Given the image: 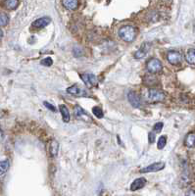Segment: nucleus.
Wrapping results in <instances>:
<instances>
[{"label":"nucleus","instance_id":"nucleus-1","mask_svg":"<svg viewBox=\"0 0 195 196\" xmlns=\"http://www.w3.org/2000/svg\"><path fill=\"white\" fill-rule=\"evenodd\" d=\"M137 35V30L133 26H124L119 30V36L126 42H133Z\"/></svg>","mask_w":195,"mask_h":196},{"label":"nucleus","instance_id":"nucleus-2","mask_svg":"<svg viewBox=\"0 0 195 196\" xmlns=\"http://www.w3.org/2000/svg\"><path fill=\"white\" fill-rule=\"evenodd\" d=\"M80 78H82L84 84L89 88L97 85V84H98V79L93 74H84V75H80Z\"/></svg>","mask_w":195,"mask_h":196},{"label":"nucleus","instance_id":"nucleus-3","mask_svg":"<svg viewBox=\"0 0 195 196\" xmlns=\"http://www.w3.org/2000/svg\"><path fill=\"white\" fill-rule=\"evenodd\" d=\"M146 67H147V70L148 72L152 73V74H156V73H159L162 71V63L158 60V59H151L148 61L147 65H146Z\"/></svg>","mask_w":195,"mask_h":196},{"label":"nucleus","instance_id":"nucleus-4","mask_svg":"<svg viewBox=\"0 0 195 196\" xmlns=\"http://www.w3.org/2000/svg\"><path fill=\"white\" fill-rule=\"evenodd\" d=\"M148 98L151 101L160 102L163 101L165 98V94L163 91L158 90V89H149L148 90Z\"/></svg>","mask_w":195,"mask_h":196},{"label":"nucleus","instance_id":"nucleus-5","mask_svg":"<svg viewBox=\"0 0 195 196\" xmlns=\"http://www.w3.org/2000/svg\"><path fill=\"white\" fill-rule=\"evenodd\" d=\"M165 168V163L163 162H157L153 163L150 166H147L140 170L141 173H154V172H159Z\"/></svg>","mask_w":195,"mask_h":196},{"label":"nucleus","instance_id":"nucleus-6","mask_svg":"<svg viewBox=\"0 0 195 196\" xmlns=\"http://www.w3.org/2000/svg\"><path fill=\"white\" fill-rule=\"evenodd\" d=\"M127 99H128L129 103H131V105L133 106V107H134V108H140L141 107V105H142L141 99L135 92H133V91L129 92L127 94Z\"/></svg>","mask_w":195,"mask_h":196},{"label":"nucleus","instance_id":"nucleus-7","mask_svg":"<svg viewBox=\"0 0 195 196\" xmlns=\"http://www.w3.org/2000/svg\"><path fill=\"white\" fill-rule=\"evenodd\" d=\"M67 92L72 94V95H75V96H78V97H82V96H86L87 93L85 90L79 86L78 84H75V85H72L70 87L67 88Z\"/></svg>","mask_w":195,"mask_h":196},{"label":"nucleus","instance_id":"nucleus-8","mask_svg":"<svg viewBox=\"0 0 195 196\" xmlns=\"http://www.w3.org/2000/svg\"><path fill=\"white\" fill-rule=\"evenodd\" d=\"M167 59L172 65H176V64L181 62L182 56L180 52H177V51H170L167 55Z\"/></svg>","mask_w":195,"mask_h":196},{"label":"nucleus","instance_id":"nucleus-9","mask_svg":"<svg viewBox=\"0 0 195 196\" xmlns=\"http://www.w3.org/2000/svg\"><path fill=\"white\" fill-rule=\"evenodd\" d=\"M74 113H75V116H76L77 119L84 121V122H91L89 116L83 110V108L79 107V106H76L75 109H74Z\"/></svg>","mask_w":195,"mask_h":196},{"label":"nucleus","instance_id":"nucleus-10","mask_svg":"<svg viewBox=\"0 0 195 196\" xmlns=\"http://www.w3.org/2000/svg\"><path fill=\"white\" fill-rule=\"evenodd\" d=\"M50 22H51L50 18L42 17V18H39V19L35 20L34 23H32V27H35L36 29H43L46 26H48V24H50Z\"/></svg>","mask_w":195,"mask_h":196},{"label":"nucleus","instance_id":"nucleus-11","mask_svg":"<svg viewBox=\"0 0 195 196\" xmlns=\"http://www.w3.org/2000/svg\"><path fill=\"white\" fill-rule=\"evenodd\" d=\"M146 184V179L144 177H139V178H136L133 182V183L131 184V190L132 191H136Z\"/></svg>","mask_w":195,"mask_h":196},{"label":"nucleus","instance_id":"nucleus-12","mask_svg":"<svg viewBox=\"0 0 195 196\" xmlns=\"http://www.w3.org/2000/svg\"><path fill=\"white\" fill-rule=\"evenodd\" d=\"M63 6L68 10H75L79 5L78 0H62Z\"/></svg>","mask_w":195,"mask_h":196},{"label":"nucleus","instance_id":"nucleus-13","mask_svg":"<svg viewBox=\"0 0 195 196\" xmlns=\"http://www.w3.org/2000/svg\"><path fill=\"white\" fill-rule=\"evenodd\" d=\"M184 145L188 148H193L195 147V133H190L186 135L185 139H184Z\"/></svg>","mask_w":195,"mask_h":196},{"label":"nucleus","instance_id":"nucleus-14","mask_svg":"<svg viewBox=\"0 0 195 196\" xmlns=\"http://www.w3.org/2000/svg\"><path fill=\"white\" fill-rule=\"evenodd\" d=\"M59 109H60V112H61V115H62V118H63V121L65 122H70V112L67 108V106L66 105H64V104H61L59 106Z\"/></svg>","mask_w":195,"mask_h":196},{"label":"nucleus","instance_id":"nucleus-15","mask_svg":"<svg viewBox=\"0 0 195 196\" xmlns=\"http://www.w3.org/2000/svg\"><path fill=\"white\" fill-rule=\"evenodd\" d=\"M185 60L191 65H195V49L190 48L185 54Z\"/></svg>","mask_w":195,"mask_h":196},{"label":"nucleus","instance_id":"nucleus-16","mask_svg":"<svg viewBox=\"0 0 195 196\" xmlns=\"http://www.w3.org/2000/svg\"><path fill=\"white\" fill-rule=\"evenodd\" d=\"M3 5L7 10H14L18 7L19 0H5Z\"/></svg>","mask_w":195,"mask_h":196},{"label":"nucleus","instance_id":"nucleus-17","mask_svg":"<svg viewBox=\"0 0 195 196\" xmlns=\"http://www.w3.org/2000/svg\"><path fill=\"white\" fill-rule=\"evenodd\" d=\"M58 150H59V143L57 140L53 139L51 141L50 147H49V151H50L51 156H53V157L57 156V154H58Z\"/></svg>","mask_w":195,"mask_h":196},{"label":"nucleus","instance_id":"nucleus-18","mask_svg":"<svg viewBox=\"0 0 195 196\" xmlns=\"http://www.w3.org/2000/svg\"><path fill=\"white\" fill-rule=\"evenodd\" d=\"M147 50H148V48H146V44H143V46L139 49V50H137L134 53V58H136V59H141V58H143V57H145Z\"/></svg>","mask_w":195,"mask_h":196},{"label":"nucleus","instance_id":"nucleus-19","mask_svg":"<svg viewBox=\"0 0 195 196\" xmlns=\"http://www.w3.org/2000/svg\"><path fill=\"white\" fill-rule=\"evenodd\" d=\"M8 169H9V161L2 160L1 163H0V173H1V176H3L6 173Z\"/></svg>","mask_w":195,"mask_h":196},{"label":"nucleus","instance_id":"nucleus-20","mask_svg":"<svg viewBox=\"0 0 195 196\" xmlns=\"http://www.w3.org/2000/svg\"><path fill=\"white\" fill-rule=\"evenodd\" d=\"M166 143H167V136L166 135H162L160 136V138L158 139V142H157V147L158 149H163L164 147L166 146Z\"/></svg>","mask_w":195,"mask_h":196},{"label":"nucleus","instance_id":"nucleus-21","mask_svg":"<svg viewBox=\"0 0 195 196\" xmlns=\"http://www.w3.org/2000/svg\"><path fill=\"white\" fill-rule=\"evenodd\" d=\"M92 113L94 114V116H95V117L99 118V119H100V118H103V116H104L102 109L99 108V107H93V108H92Z\"/></svg>","mask_w":195,"mask_h":196},{"label":"nucleus","instance_id":"nucleus-22","mask_svg":"<svg viewBox=\"0 0 195 196\" xmlns=\"http://www.w3.org/2000/svg\"><path fill=\"white\" fill-rule=\"evenodd\" d=\"M0 22H1V23H0V24H1V27L6 26V24L9 23V17H8L6 14L2 13L1 16H0Z\"/></svg>","mask_w":195,"mask_h":196},{"label":"nucleus","instance_id":"nucleus-23","mask_svg":"<svg viewBox=\"0 0 195 196\" xmlns=\"http://www.w3.org/2000/svg\"><path fill=\"white\" fill-rule=\"evenodd\" d=\"M163 122H157V124L153 127V132H155L156 133H161L162 128H163Z\"/></svg>","mask_w":195,"mask_h":196},{"label":"nucleus","instance_id":"nucleus-24","mask_svg":"<svg viewBox=\"0 0 195 196\" xmlns=\"http://www.w3.org/2000/svg\"><path fill=\"white\" fill-rule=\"evenodd\" d=\"M52 64H53V61H52V59L50 58V57H47V58H45V59H43L41 61V65H43V66H46V67L51 66Z\"/></svg>","mask_w":195,"mask_h":196},{"label":"nucleus","instance_id":"nucleus-25","mask_svg":"<svg viewBox=\"0 0 195 196\" xmlns=\"http://www.w3.org/2000/svg\"><path fill=\"white\" fill-rule=\"evenodd\" d=\"M155 133H156L155 132H150L148 133V139H149L150 143H153L154 141H155V139H156V134Z\"/></svg>","mask_w":195,"mask_h":196},{"label":"nucleus","instance_id":"nucleus-26","mask_svg":"<svg viewBox=\"0 0 195 196\" xmlns=\"http://www.w3.org/2000/svg\"><path fill=\"white\" fill-rule=\"evenodd\" d=\"M43 104H44L45 107H46V108H48V109H49L50 111H53V112H56V111H57V110H56V108L54 107V106H53L52 104H50L49 102H44Z\"/></svg>","mask_w":195,"mask_h":196},{"label":"nucleus","instance_id":"nucleus-27","mask_svg":"<svg viewBox=\"0 0 195 196\" xmlns=\"http://www.w3.org/2000/svg\"><path fill=\"white\" fill-rule=\"evenodd\" d=\"M185 196H195V191L194 190H188L187 192H186Z\"/></svg>","mask_w":195,"mask_h":196}]
</instances>
